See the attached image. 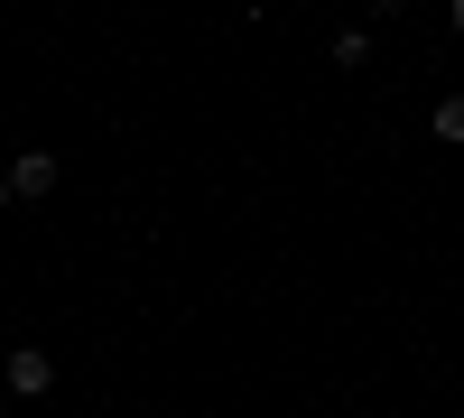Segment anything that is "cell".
Returning <instances> with one entry per match:
<instances>
[{"mask_svg":"<svg viewBox=\"0 0 464 418\" xmlns=\"http://www.w3.org/2000/svg\"><path fill=\"white\" fill-rule=\"evenodd\" d=\"M0 382H10L19 400H47V391H56V363L37 354V345H19V354H0Z\"/></svg>","mask_w":464,"mask_h":418,"instance_id":"obj_1","label":"cell"},{"mask_svg":"<svg viewBox=\"0 0 464 418\" xmlns=\"http://www.w3.org/2000/svg\"><path fill=\"white\" fill-rule=\"evenodd\" d=\"M334 65H372V28H343L334 37Z\"/></svg>","mask_w":464,"mask_h":418,"instance_id":"obj_4","label":"cell"},{"mask_svg":"<svg viewBox=\"0 0 464 418\" xmlns=\"http://www.w3.org/2000/svg\"><path fill=\"white\" fill-rule=\"evenodd\" d=\"M10 196H19V186H10V177H0V214H10Z\"/></svg>","mask_w":464,"mask_h":418,"instance_id":"obj_7","label":"cell"},{"mask_svg":"<svg viewBox=\"0 0 464 418\" xmlns=\"http://www.w3.org/2000/svg\"><path fill=\"white\" fill-rule=\"evenodd\" d=\"M0 418H10V409H0Z\"/></svg>","mask_w":464,"mask_h":418,"instance_id":"obj_8","label":"cell"},{"mask_svg":"<svg viewBox=\"0 0 464 418\" xmlns=\"http://www.w3.org/2000/svg\"><path fill=\"white\" fill-rule=\"evenodd\" d=\"M10 186H19V196H56V149H19V159H10Z\"/></svg>","mask_w":464,"mask_h":418,"instance_id":"obj_2","label":"cell"},{"mask_svg":"<svg viewBox=\"0 0 464 418\" xmlns=\"http://www.w3.org/2000/svg\"><path fill=\"white\" fill-rule=\"evenodd\" d=\"M446 28H455V37H464V0H446Z\"/></svg>","mask_w":464,"mask_h":418,"instance_id":"obj_5","label":"cell"},{"mask_svg":"<svg viewBox=\"0 0 464 418\" xmlns=\"http://www.w3.org/2000/svg\"><path fill=\"white\" fill-rule=\"evenodd\" d=\"M372 10H381V19H400V10H409V0H372Z\"/></svg>","mask_w":464,"mask_h":418,"instance_id":"obj_6","label":"cell"},{"mask_svg":"<svg viewBox=\"0 0 464 418\" xmlns=\"http://www.w3.org/2000/svg\"><path fill=\"white\" fill-rule=\"evenodd\" d=\"M288 10H297V0H288Z\"/></svg>","mask_w":464,"mask_h":418,"instance_id":"obj_9","label":"cell"},{"mask_svg":"<svg viewBox=\"0 0 464 418\" xmlns=\"http://www.w3.org/2000/svg\"><path fill=\"white\" fill-rule=\"evenodd\" d=\"M428 131H437V140H455V149H464V93H446V102H437V122H428Z\"/></svg>","mask_w":464,"mask_h":418,"instance_id":"obj_3","label":"cell"}]
</instances>
